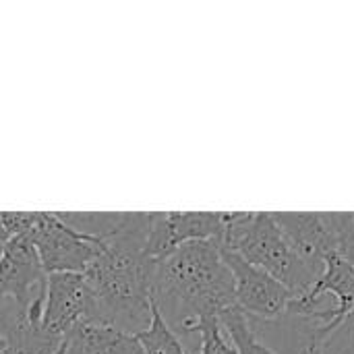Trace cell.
Returning a JSON list of instances; mask_svg holds the SVG:
<instances>
[{
  "mask_svg": "<svg viewBox=\"0 0 354 354\" xmlns=\"http://www.w3.org/2000/svg\"><path fill=\"white\" fill-rule=\"evenodd\" d=\"M222 259L234 280V299L236 307L249 317L259 322H272L286 313L292 295L276 278L263 270L247 263L241 255L222 249Z\"/></svg>",
  "mask_w": 354,
  "mask_h": 354,
  "instance_id": "5b68a950",
  "label": "cell"
},
{
  "mask_svg": "<svg viewBox=\"0 0 354 354\" xmlns=\"http://www.w3.org/2000/svg\"><path fill=\"white\" fill-rule=\"evenodd\" d=\"M151 214H122L118 228L95 241V255L83 272L91 297V322L139 334L151 324V268L147 239Z\"/></svg>",
  "mask_w": 354,
  "mask_h": 354,
  "instance_id": "6da1fadb",
  "label": "cell"
},
{
  "mask_svg": "<svg viewBox=\"0 0 354 354\" xmlns=\"http://www.w3.org/2000/svg\"><path fill=\"white\" fill-rule=\"evenodd\" d=\"M272 218L297 255L324 270V261L340 251L351 212H274Z\"/></svg>",
  "mask_w": 354,
  "mask_h": 354,
  "instance_id": "277c9868",
  "label": "cell"
},
{
  "mask_svg": "<svg viewBox=\"0 0 354 354\" xmlns=\"http://www.w3.org/2000/svg\"><path fill=\"white\" fill-rule=\"evenodd\" d=\"M29 239L48 276L83 274L95 255V241L68 228L56 212H41L39 224Z\"/></svg>",
  "mask_w": 354,
  "mask_h": 354,
  "instance_id": "8992f818",
  "label": "cell"
},
{
  "mask_svg": "<svg viewBox=\"0 0 354 354\" xmlns=\"http://www.w3.org/2000/svg\"><path fill=\"white\" fill-rule=\"evenodd\" d=\"M218 245L276 278L292 299L309 292L324 272L297 255L270 212H226Z\"/></svg>",
  "mask_w": 354,
  "mask_h": 354,
  "instance_id": "3957f363",
  "label": "cell"
},
{
  "mask_svg": "<svg viewBox=\"0 0 354 354\" xmlns=\"http://www.w3.org/2000/svg\"><path fill=\"white\" fill-rule=\"evenodd\" d=\"M145 354H187L178 336L168 328V324L162 319L160 311L153 307L151 311V324L147 330L137 334Z\"/></svg>",
  "mask_w": 354,
  "mask_h": 354,
  "instance_id": "4fadbf2b",
  "label": "cell"
},
{
  "mask_svg": "<svg viewBox=\"0 0 354 354\" xmlns=\"http://www.w3.org/2000/svg\"><path fill=\"white\" fill-rule=\"evenodd\" d=\"M249 324L253 334L276 354H322L324 334L317 322L284 313L272 322L249 319Z\"/></svg>",
  "mask_w": 354,
  "mask_h": 354,
  "instance_id": "30bf717a",
  "label": "cell"
},
{
  "mask_svg": "<svg viewBox=\"0 0 354 354\" xmlns=\"http://www.w3.org/2000/svg\"><path fill=\"white\" fill-rule=\"evenodd\" d=\"M199 354H239L230 338L220 326L218 317H207L197 326Z\"/></svg>",
  "mask_w": 354,
  "mask_h": 354,
  "instance_id": "5bb4252c",
  "label": "cell"
},
{
  "mask_svg": "<svg viewBox=\"0 0 354 354\" xmlns=\"http://www.w3.org/2000/svg\"><path fill=\"white\" fill-rule=\"evenodd\" d=\"M91 322V297L83 274H50L44 303V330L56 340Z\"/></svg>",
  "mask_w": 354,
  "mask_h": 354,
  "instance_id": "9c48e42d",
  "label": "cell"
},
{
  "mask_svg": "<svg viewBox=\"0 0 354 354\" xmlns=\"http://www.w3.org/2000/svg\"><path fill=\"white\" fill-rule=\"evenodd\" d=\"M0 251H2V249H0Z\"/></svg>",
  "mask_w": 354,
  "mask_h": 354,
  "instance_id": "d6986e66",
  "label": "cell"
},
{
  "mask_svg": "<svg viewBox=\"0 0 354 354\" xmlns=\"http://www.w3.org/2000/svg\"><path fill=\"white\" fill-rule=\"evenodd\" d=\"M41 218V212H0L2 226L8 234V239L15 236H31L37 228Z\"/></svg>",
  "mask_w": 354,
  "mask_h": 354,
  "instance_id": "2e32d148",
  "label": "cell"
},
{
  "mask_svg": "<svg viewBox=\"0 0 354 354\" xmlns=\"http://www.w3.org/2000/svg\"><path fill=\"white\" fill-rule=\"evenodd\" d=\"M220 326L226 332V336L230 338V342L234 344L239 354H276L253 334L247 315L239 307L228 309L226 313H222L220 315Z\"/></svg>",
  "mask_w": 354,
  "mask_h": 354,
  "instance_id": "7c38bea8",
  "label": "cell"
},
{
  "mask_svg": "<svg viewBox=\"0 0 354 354\" xmlns=\"http://www.w3.org/2000/svg\"><path fill=\"white\" fill-rule=\"evenodd\" d=\"M322 354H354V309L326 336Z\"/></svg>",
  "mask_w": 354,
  "mask_h": 354,
  "instance_id": "9a60e30c",
  "label": "cell"
},
{
  "mask_svg": "<svg viewBox=\"0 0 354 354\" xmlns=\"http://www.w3.org/2000/svg\"><path fill=\"white\" fill-rule=\"evenodd\" d=\"M226 212H168L151 214L147 239L149 259H160L180 245L195 241H218L224 234Z\"/></svg>",
  "mask_w": 354,
  "mask_h": 354,
  "instance_id": "52a82bcc",
  "label": "cell"
},
{
  "mask_svg": "<svg viewBox=\"0 0 354 354\" xmlns=\"http://www.w3.org/2000/svg\"><path fill=\"white\" fill-rule=\"evenodd\" d=\"M48 274L31 239L15 236L0 251V301H15L19 307L29 305L46 292Z\"/></svg>",
  "mask_w": 354,
  "mask_h": 354,
  "instance_id": "ba28073f",
  "label": "cell"
},
{
  "mask_svg": "<svg viewBox=\"0 0 354 354\" xmlns=\"http://www.w3.org/2000/svg\"><path fill=\"white\" fill-rule=\"evenodd\" d=\"M6 243H8V234H6V230H4V226H2V220H0V249H2Z\"/></svg>",
  "mask_w": 354,
  "mask_h": 354,
  "instance_id": "e0dca14e",
  "label": "cell"
},
{
  "mask_svg": "<svg viewBox=\"0 0 354 354\" xmlns=\"http://www.w3.org/2000/svg\"><path fill=\"white\" fill-rule=\"evenodd\" d=\"M64 351H66V342H64V344L60 346V351H58V353H56V354H64Z\"/></svg>",
  "mask_w": 354,
  "mask_h": 354,
  "instance_id": "ac0fdd59",
  "label": "cell"
},
{
  "mask_svg": "<svg viewBox=\"0 0 354 354\" xmlns=\"http://www.w3.org/2000/svg\"><path fill=\"white\" fill-rule=\"evenodd\" d=\"M151 303L178 340L197 336L203 319L234 309V280L218 241L187 243L156 259Z\"/></svg>",
  "mask_w": 354,
  "mask_h": 354,
  "instance_id": "7a4b0ae2",
  "label": "cell"
},
{
  "mask_svg": "<svg viewBox=\"0 0 354 354\" xmlns=\"http://www.w3.org/2000/svg\"><path fill=\"white\" fill-rule=\"evenodd\" d=\"M64 342V354H145L135 334L102 324H81Z\"/></svg>",
  "mask_w": 354,
  "mask_h": 354,
  "instance_id": "8fae6325",
  "label": "cell"
}]
</instances>
